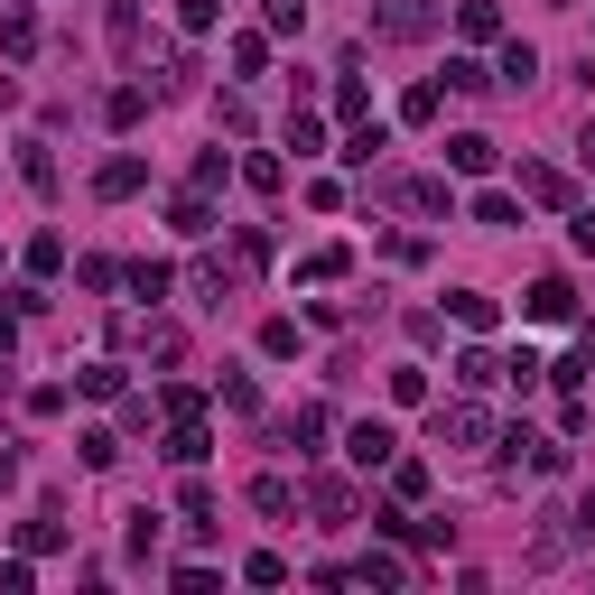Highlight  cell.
Masks as SVG:
<instances>
[{
  "instance_id": "cell-19",
  "label": "cell",
  "mask_w": 595,
  "mask_h": 595,
  "mask_svg": "<svg viewBox=\"0 0 595 595\" xmlns=\"http://www.w3.org/2000/svg\"><path fill=\"white\" fill-rule=\"evenodd\" d=\"M251 503H261L270 522H279V512H298V494H289V475H261V484H251Z\"/></svg>"
},
{
  "instance_id": "cell-5",
  "label": "cell",
  "mask_w": 595,
  "mask_h": 595,
  "mask_svg": "<svg viewBox=\"0 0 595 595\" xmlns=\"http://www.w3.org/2000/svg\"><path fill=\"white\" fill-rule=\"evenodd\" d=\"M345 447H354V465L373 475V465H391V456H400V437H391V419H364V428L345 437Z\"/></svg>"
},
{
  "instance_id": "cell-12",
  "label": "cell",
  "mask_w": 595,
  "mask_h": 595,
  "mask_svg": "<svg viewBox=\"0 0 595 595\" xmlns=\"http://www.w3.org/2000/svg\"><path fill=\"white\" fill-rule=\"evenodd\" d=\"M522 196L530 205H567V177L558 168H522Z\"/></svg>"
},
{
  "instance_id": "cell-3",
  "label": "cell",
  "mask_w": 595,
  "mask_h": 595,
  "mask_svg": "<svg viewBox=\"0 0 595 595\" xmlns=\"http://www.w3.org/2000/svg\"><path fill=\"white\" fill-rule=\"evenodd\" d=\"M522 317H530V326H567V317H577V289H567V279H530Z\"/></svg>"
},
{
  "instance_id": "cell-21",
  "label": "cell",
  "mask_w": 595,
  "mask_h": 595,
  "mask_svg": "<svg viewBox=\"0 0 595 595\" xmlns=\"http://www.w3.org/2000/svg\"><path fill=\"white\" fill-rule=\"evenodd\" d=\"M75 381H85V400H121V364H85Z\"/></svg>"
},
{
  "instance_id": "cell-20",
  "label": "cell",
  "mask_w": 595,
  "mask_h": 595,
  "mask_svg": "<svg viewBox=\"0 0 595 595\" xmlns=\"http://www.w3.org/2000/svg\"><path fill=\"white\" fill-rule=\"evenodd\" d=\"M177 279H168V261H131V298H168Z\"/></svg>"
},
{
  "instance_id": "cell-28",
  "label": "cell",
  "mask_w": 595,
  "mask_h": 595,
  "mask_svg": "<svg viewBox=\"0 0 595 595\" xmlns=\"http://www.w3.org/2000/svg\"><path fill=\"white\" fill-rule=\"evenodd\" d=\"M19 177H29V187L47 196V187H57V159H47V149H19Z\"/></svg>"
},
{
  "instance_id": "cell-30",
  "label": "cell",
  "mask_w": 595,
  "mask_h": 595,
  "mask_svg": "<svg viewBox=\"0 0 595 595\" xmlns=\"http://www.w3.org/2000/svg\"><path fill=\"white\" fill-rule=\"evenodd\" d=\"M317 512L326 522H354V484H317Z\"/></svg>"
},
{
  "instance_id": "cell-10",
  "label": "cell",
  "mask_w": 595,
  "mask_h": 595,
  "mask_svg": "<svg viewBox=\"0 0 595 595\" xmlns=\"http://www.w3.org/2000/svg\"><path fill=\"white\" fill-rule=\"evenodd\" d=\"M168 215H177V232H215V205H205V187H187Z\"/></svg>"
},
{
  "instance_id": "cell-29",
  "label": "cell",
  "mask_w": 595,
  "mask_h": 595,
  "mask_svg": "<svg viewBox=\"0 0 595 595\" xmlns=\"http://www.w3.org/2000/svg\"><path fill=\"white\" fill-rule=\"evenodd\" d=\"M391 484H400V503H419V494H428V465H409V456H391Z\"/></svg>"
},
{
  "instance_id": "cell-16",
  "label": "cell",
  "mask_w": 595,
  "mask_h": 595,
  "mask_svg": "<svg viewBox=\"0 0 595 595\" xmlns=\"http://www.w3.org/2000/svg\"><path fill=\"white\" fill-rule=\"evenodd\" d=\"M381 149H391V131H381V121H364V131H354V140H345V159H354V168H373V159H381Z\"/></svg>"
},
{
  "instance_id": "cell-26",
  "label": "cell",
  "mask_w": 595,
  "mask_h": 595,
  "mask_svg": "<svg viewBox=\"0 0 595 595\" xmlns=\"http://www.w3.org/2000/svg\"><path fill=\"white\" fill-rule=\"evenodd\" d=\"M391 400H400V409H419V400H428V373H419V364H400V373H391Z\"/></svg>"
},
{
  "instance_id": "cell-11",
  "label": "cell",
  "mask_w": 595,
  "mask_h": 595,
  "mask_svg": "<svg viewBox=\"0 0 595 595\" xmlns=\"http://www.w3.org/2000/svg\"><path fill=\"white\" fill-rule=\"evenodd\" d=\"M345 270H354L345 242H326V251H307V261H298V279H345Z\"/></svg>"
},
{
  "instance_id": "cell-15",
  "label": "cell",
  "mask_w": 595,
  "mask_h": 595,
  "mask_svg": "<svg viewBox=\"0 0 595 595\" xmlns=\"http://www.w3.org/2000/svg\"><path fill=\"white\" fill-rule=\"evenodd\" d=\"M530 75H539V47H522V38H512V47H503V75H494V85H530Z\"/></svg>"
},
{
  "instance_id": "cell-33",
  "label": "cell",
  "mask_w": 595,
  "mask_h": 595,
  "mask_svg": "<svg viewBox=\"0 0 595 595\" xmlns=\"http://www.w3.org/2000/svg\"><path fill=\"white\" fill-rule=\"evenodd\" d=\"M177 19H187V29H215V19H224V0H177Z\"/></svg>"
},
{
  "instance_id": "cell-37",
  "label": "cell",
  "mask_w": 595,
  "mask_h": 595,
  "mask_svg": "<svg viewBox=\"0 0 595 595\" xmlns=\"http://www.w3.org/2000/svg\"><path fill=\"white\" fill-rule=\"evenodd\" d=\"M577 159H586V168H595V121H586V140H577Z\"/></svg>"
},
{
  "instance_id": "cell-36",
  "label": "cell",
  "mask_w": 595,
  "mask_h": 595,
  "mask_svg": "<svg viewBox=\"0 0 595 595\" xmlns=\"http://www.w3.org/2000/svg\"><path fill=\"white\" fill-rule=\"evenodd\" d=\"M10 345H19V317H0V354H10Z\"/></svg>"
},
{
  "instance_id": "cell-18",
  "label": "cell",
  "mask_w": 595,
  "mask_h": 595,
  "mask_svg": "<svg viewBox=\"0 0 595 595\" xmlns=\"http://www.w3.org/2000/svg\"><path fill=\"white\" fill-rule=\"evenodd\" d=\"M447 307H456V326H475V335H484V326H494V298H484V289H456Z\"/></svg>"
},
{
  "instance_id": "cell-14",
  "label": "cell",
  "mask_w": 595,
  "mask_h": 595,
  "mask_svg": "<svg viewBox=\"0 0 595 595\" xmlns=\"http://www.w3.org/2000/svg\"><path fill=\"white\" fill-rule=\"evenodd\" d=\"M140 112H149V93H140V85H121L112 102H102V121H112V131H131V121H140Z\"/></svg>"
},
{
  "instance_id": "cell-9",
  "label": "cell",
  "mask_w": 595,
  "mask_h": 595,
  "mask_svg": "<svg viewBox=\"0 0 595 595\" xmlns=\"http://www.w3.org/2000/svg\"><path fill=\"white\" fill-rule=\"evenodd\" d=\"M140 177H149L140 159H102V177H93V187H102V196H140Z\"/></svg>"
},
{
  "instance_id": "cell-13",
  "label": "cell",
  "mask_w": 595,
  "mask_h": 595,
  "mask_svg": "<svg viewBox=\"0 0 595 595\" xmlns=\"http://www.w3.org/2000/svg\"><path fill=\"white\" fill-rule=\"evenodd\" d=\"M0 47H10V57H38V19L10 10V19H0Z\"/></svg>"
},
{
  "instance_id": "cell-24",
  "label": "cell",
  "mask_w": 595,
  "mask_h": 595,
  "mask_svg": "<svg viewBox=\"0 0 595 595\" xmlns=\"http://www.w3.org/2000/svg\"><path fill=\"white\" fill-rule=\"evenodd\" d=\"M177 512H187V530H215V494H205V484H187V494H177Z\"/></svg>"
},
{
  "instance_id": "cell-1",
  "label": "cell",
  "mask_w": 595,
  "mask_h": 595,
  "mask_svg": "<svg viewBox=\"0 0 595 595\" xmlns=\"http://www.w3.org/2000/svg\"><path fill=\"white\" fill-rule=\"evenodd\" d=\"M437 29V10H428V0H373V38H428Z\"/></svg>"
},
{
  "instance_id": "cell-31",
  "label": "cell",
  "mask_w": 595,
  "mask_h": 595,
  "mask_svg": "<svg viewBox=\"0 0 595 595\" xmlns=\"http://www.w3.org/2000/svg\"><path fill=\"white\" fill-rule=\"evenodd\" d=\"M447 85H456V93H484V85H494V75H484L475 57H447Z\"/></svg>"
},
{
  "instance_id": "cell-22",
  "label": "cell",
  "mask_w": 595,
  "mask_h": 595,
  "mask_svg": "<svg viewBox=\"0 0 595 595\" xmlns=\"http://www.w3.org/2000/svg\"><path fill=\"white\" fill-rule=\"evenodd\" d=\"M456 29H465V38H503V19H494V0H465Z\"/></svg>"
},
{
  "instance_id": "cell-34",
  "label": "cell",
  "mask_w": 595,
  "mask_h": 595,
  "mask_svg": "<svg viewBox=\"0 0 595 595\" xmlns=\"http://www.w3.org/2000/svg\"><path fill=\"white\" fill-rule=\"evenodd\" d=\"M567 522H577V539H595V494H577V512H567Z\"/></svg>"
},
{
  "instance_id": "cell-35",
  "label": "cell",
  "mask_w": 595,
  "mask_h": 595,
  "mask_svg": "<svg viewBox=\"0 0 595 595\" xmlns=\"http://www.w3.org/2000/svg\"><path fill=\"white\" fill-rule=\"evenodd\" d=\"M567 232H577V251H595V205H586V215H577V224H567Z\"/></svg>"
},
{
  "instance_id": "cell-8",
  "label": "cell",
  "mask_w": 595,
  "mask_h": 595,
  "mask_svg": "<svg viewBox=\"0 0 595 595\" xmlns=\"http://www.w3.org/2000/svg\"><path fill=\"white\" fill-rule=\"evenodd\" d=\"M456 381H465V391H494V381H503V354L465 345V354H456Z\"/></svg>"
},
{
  "instance_id": "cell-32",
  "label": "cell",
  "mask_w": 595,
  "mask_h": 595,
  "mask_svg": "<svg viewBox=\"0 0 595 595\" xmlns=\"http://www.w3.org/2000/svg\"><path fill=\"white\" fill-rule=\"evenodd\" d=\"M261 354H279V364H289V354H298V326H289V317H270V326H261Z\"/></svg>"
},
{
  "instance_id": "cell-27",
  "label": "cell",
  "mask_w": 595,
  "mask_h": 595,
  "mask_svg": "<svg viewBox=\"0 0 595 595\" xmlns=\"http://www.w3.org/2000/svg\"><path fill=\"white\" fill-rule=\"evenodd\" d=\"M261 19H270L279 38H289V29H307V0H261Z\"/></svg>"
},
{
  "instance_id": "cell-4",
  "label": "cell",
  "mask_w": 595,
  "mask_h": 595,
  "mask_svg": "<svg viewBox=\"0 0 595 595\" xmlns=\"http://www.w3.org/2000/svg\"><path fill=\"white\" fill-rule=\"evenodd\" d=\"M503 447H512V465H530V475H567V447H558V437H539V428H512Z\"/></svg>"
},
{
  "instance_id": "cell-7",
  "label": "cell",
  "mask_w": 595,
  "mask_h": 595,
  "mask_svg": "<svg viewBox=\"0 0 595 595\" xmlns=\"http://www.w3.org/2000/svg\"><path fill=\"white\" fill-rule=\"evenodd\" d=\"M205 447H215V437H205V419L187 409V419L168 428V465H205Z\"/></svg>"
},
{
  "instance_id": "cell-25",
  "label": "cell",
  "mask_w": 595,
  "mask_h": 595,
  "mask_svg": "<svg viewBox=\"0 0 595 595\" xmlns=\"http://www.w3.org/2000/svg\"><path fill=\"white\" fill-rule=\"evenodd\" d=\"M289 149H298V159H317V149H326V131H317V121H307V102L289 112Z\"/></svg>"
},
{
  "instance_id": "cell-2",
  "label": "cell",
  "mask_w": 595,
  "mask_h": 595,
  "mask_svg": "<svg viewBox=\"0 0 595 595\" xmlns=\"http://www.w3.org/2000/svg\"><path fill=\"white\" fill-rule=\"evenodd\" d=\"M437 447H494V419H484L475 400H447L437 409Z\"/></svg>"
},
{
  "instance_id": "cell-23",
  "label": "cell",
  "mask_w": 595,
  "mask_h": 595,
  "mask_svg": "<svg viewBox=\"0 0 595 595\" xmlns=\"http://www.w3.org/2000/svg\"><path fill=\"white\" fill-rule=\"evenodd\" d=\"M345 577H364V586H400V577H409V567H400V558H381V549H373L364 567H345Z\"/></svg>"
},
{
  "instance_id": "cell-17",
  "label": "cell",
  "mask_w": 595,
  "mask_h": 595,
  "mask_svg": "<svg viewBox=\"0 0 595 595\" xmlns=\"http://www.w3.org/2000/svg\"><path fill=\"white\" fill-rule=\"evenodd\" d=\"M475 224L484 232H512V224H522V205H512V196H475Z\"/></svg>"
},
{
  "instance_id": "cell-6",
  "label": "cell",
  "mask_w": 595,
  "mask_h": 595,
  "mask_svg": "<svg viewBox=\"0 0 595 595\" xmlns=\"http://www.w3.org/2000/svg\"><path fill=\"white\" fill-rule=\"evenodd\" d=\"M447 168H456V177H484V168H494V140H484V131H456V140H447Z\"/></svg>"
}]
</instances>
